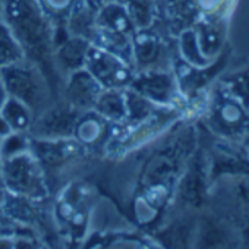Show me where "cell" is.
<instances>
[{
    "instance_id": "obj_13",
    "label": "cell",
    "mask_w": 249,
    "mask_h": 249,
    "mask_svg": "<svg viewBox=\"0 0 249 249\" xmlns=\"http://www.w3.org/2000/svg\"><path fill=\"white\" fill-rule=\"evenodd\" d=\"M0 116H2L6 123L11 126L12 132H30L31 124L36 119V113L22 101L9 97L5 103L3 108L0 110Z\"/></svg>"
},
{
    "instance_id": "obj_9",
    "label": "cell",
    "mask_w": 249,
    "mask_h": 249,
    "mask_svg": "<svg viewBox=\"0 0 249 249\" xmlns=\"http://www.w3.org/2000/svg\"><path fill=\"white\" fill-rule=\"evenodd\" d=\"M129 88L153 104L164 107L173 97L175 82L166 71H142L135 72Z\"/></svg>"
},
{
    "instance_id": "obj_3",
    "label": "cell",
    "mask_w": 249,
    "mask_h": 249,
    "mask_svg": "<svg viewBox=\"0 0 249 249\" xmlns=\"http://www.w3.org/2000/svg\"><path fill=\"white\" fill-rule=\"evenodd\" d=\"M3 188L6 192L28 198L36 202L50 199L46 173L31 150L0 160Z\"/></svg>"
},
{
    "instance_id": "obj_2",
    "label": "cell",
    "mask_w": 249,
    "mask_h": 249,
    "mask_svg": "<svg viewBox=\"0 0 249 249\" xmlns=\"http://www.w3.org/2000/svg\"><path fill=\"white\" fill-rule=\"evenodd\" d=\"M0 79L9 97L22 101L36 114L59 98L43 69L28 59L0 69Z\"/></svg>"
},
{
    "instance_id": "obj_12",
    "label": "cell",
    "mask_w": 249,
    "mask_h": 249,
    "mask_svg": "<svg viewBox=\"0 0 249 249\" xmlns=\"http://www.w3.org/2000/svg\"><path fill=\"white\" fill-rule=\"evenodd\" d=\"M110 123H120L126 117L124 89H103L92 108Z\"/></svg>"
},
{
    "instance_id": "obj_4",
    "label": "cell",
    "mask_w": 249,
    "mask_h": 249,
    "mask_svg": "<svg viewBox=\"0 0 249 249\" xmlns=\"http://www.w3.org/2000/svg\"><path fill=\"white\" fill-rule=\"evenodd\" d=\"M84 68L104 89H126L135 75L131 63L94 44L89 46Z\"/></svg>"
},
{
    "instance_id": "obj_7",
    "label": "cell",
    "mask_w": 249,
    "mask_h": 249,
    "mask_svg": "<svg viewBox=\"0 0 249 249\" xmlns=\"http://www.w3.org/2000/svg\"><path fill=\"white\" fill-rule=\"evenodd\" d=\"M113 124L94 110L82 111L73 131V140L94 157H104V148L111 137Z\"/></svg>"
},
{
    "instance_id": "obj_16",
    "label": "cell",
    "mask_w": 249,
    "mask_h": 249,
    "mask_svg": "<svg viewBox=\"0 0 249 249\" xmlns=\"http://www.w3.org/2000/svg\"><path fill=\"white\" fill-rule=\"evenodd\" d=\"M135 31L154 25V6L151 0H126L124 2Z\"/></svg>"
},
{
    "instance_id": "obj_17",
    "label": "cell",
    "mask_w": 249,
    "mask_h": 249,
    "mask_svg": "<svg viewBox=\"0 0 249 249\" xmlns=\"http://www.w3.org/2000/svg\"><path fill=\"white\" fill-rule=\"evenodd\" d=\"M11 132H12L11 126L6 123V120H5L2 116H0V140L5 138V137H8Z\"/></svg>"
},
{
    "instance_id": "obj_15",
    "label": "cell",
    "mask_w": 249,
    "mask_h": 249,
    "mask_svg": "<svg viewBox=\"0 0 249 249\" xmlns=\"http://www.w3.org/2000/svg\"><path fill=\"white\" fill-rule=\"evenodd\" d=\"M37 2L54 28H59L65 27L69 15L81 0H37Z\"/></svg>"
},
{
    "instance_id": "obj_18",
    "label": "cell",
    "mask_w": 249,
    "mask_h": 249,
    "mask_svg": "<svg viewBox=\"0 0 249 249\" xmlns=\"http://www.w3.org/2000/svg\"><path fill=\"white\" fill-rule=\"evenodd\" d=\"M8 98H9V94H8V91H6V88H5L2 79H0V110L3 108V106H5V103L8 101Z\"/></svg>"
},
{
    "instance_id": "obj_5",
    "label": "cell",
    "mask_w": 249,
    "mask_h": 249,
    "mask_svg": "<svg viewBox=\"0 0 249 249\" xmlns=\"http://www.w3.org/2000/svg\"><path fill=\"white\" fill-rule=\"evenodd\" d=\"M81 113L57 98L36 114L28 134L34 140H71Z\"/></svg>"
},
{
    "instance_id": "obj_6",
    "label": "cell",
    "mask_w": 249,
    "mask_h": 249,
    "mask_svg": "<svg viewBox=\"0 0 249 249\" xmlns=\"http://www.w3.org/2000/svg\"><path fill=\"white\" fill-rule=\"evenodd\" d=\"M104 88L84 68L66 75L59 88V98L76 108L78 111H89L94 108L98 95Z\"/></svg>"
},
{
    "instance_id": "obj_1",
    "label": "cell",
    "mask_w": 249,
    "mask_h": 249,
    "mask_svg": "<svg viewBox=\"0 0 249 249\" xmlns=\"http://www.w3.org/2000/svg\"><path fill=\"white\" fill-rule=\"evenodd\" d=\"M0 17L11 27L21 43L28 60L37 63L47 75L59 97L60 78L57 76L52 56L54 50L56 28L46 17L37 0H3Z\"/></svg>"
},
{
    "instance_id": "obj_21",
    "label": "cell",
    "mask_w": 249,
    "mask_h": 249,
    "mask_svg": "<svg viewBox=\"0 0 249 249\" xmlns=\"http://www.w3.org/2000/svg\"><path fill=\"white\" fill-rule=\"evenodd\" d=\"M2 8H3V0H0V14H2Z\"/></svg>"
},
{
    "instance_id": "obj_14",
    "label": "cell",
    "mask_w": 249,
    "mask_h": 249,
    "mask_svg": "<svg viewBox=\"0 0 249 249\" xmlns=\"http://www.w3.org/2000/svg\"><path fill=\"white\" fill-rule=\"evenodd\" d=\"M27 59L25 52L11 27L0 17V69Z\"/></svg>"
},
{
    "instance_id": "obj_8",
    "label": "cell",
    "mask_w": 249,
    "mask_h": 249,
    "mask_svg": "<svg viewBox=\"0 0 249 249\" xmlns=\"http://www.w3.org/2000/svg\"><path fill=\"white\" fill-rule=\"evenodd\" d=\"M164 43L153 31V27L138 30L132 37L131 63L135 72L142 71H164Z\"/></svg>"
},
{
    "instance_id": "obj_10",
    "label": "cell",
    "mask_w": 249,
    "mask_h": 249,
    "mask_svg": "<svg viewBox=\"0 0 249 249\" xmlns=\"http://www.w3.org/2000/svg\"><path fill=\"white\" fill-rule=\"evenodd\" d=\"M91 43L82 37H75V36H68L63 41H60L52 56L53 68L60 78V81L79 69H84L85 66V59L88 54ZM62 84V82H60Z\"/></svg>"
},
{
    "instance_id": "obj_19",
    "label": "cell",
    "mask_w": 249,
    "mask_h": 249,
    "mask_svg": "<svg viewBox=\"0 0 249 249\" xmlns=\"http://www.w3.org/2000/svg\"><path fill=\"white\" fill-rule=\"evenodd\" d=\"M5 196H6V191L3 188H0V211H2L3 202H5Z\"/></svg>"
},
{
    "instance_id": "obj_20",
    "label": "cell",
    "mask_w": 249,
    "mask_h": 249,
    "mask_svg": "<svg viewBox=\"0 0 249 249\" xmlns=\"http://www.w3.org/2000/svg\"><path fill=\"white\" fill-rule=\"evenodd\" d=\"M0 188H3V178H2V169H0ZM5 189V188H3Z\"/></svg>"
},
{
    "instance_id": "obj_11",
    "label": "cell",
    "mask_w": 249,
    "mask_h": 249,
    "mask_svg": "<svg viewBox=\"0 0 249 249\" xmlns=\"http://www.w3.org/2000/svg\"><path fill=\"white\" fill-rule=\"evenodd\" d=\"M95 31L132 37L135 28L123 3L107 2L95 12Z\"/></svg>"
}]
</instances>
